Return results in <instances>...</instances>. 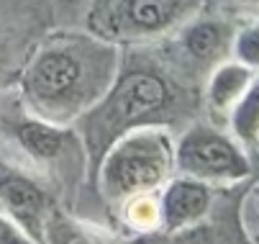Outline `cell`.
Here are the masks:
<instances>
[{
    "instance_id": "1",
    "label": "cell",
    "mask_w": 259,
    "mask_h": 244,
    "mask_svg": "<svg viewBox=\"0 0 259 244\" xmlns=\"http://www.w3.org/2000/svg\"><path fill=\"white\" fill-rule=\"evenodd\" d=\"M198 118H205L203 85L182 72L162 42L123 47L113 85L75 124L90 157V188L100 157L121 136L139 129L177 136Z\"/></svg>"
},
{
    "instance_id": "2",
    "label": "cell",
    "mask_w": 259,
    "mask_h": 244,
    "mask_svg": "<svg viewBox=\"0 0 259 244\" xmlns=\"http://www.w3.org/2000/svg\"><path fill=\"white\" fill-rule=\"evenodd\" d=\"M121 52L82 26H57L36 44L13 90L28 113L49 124L75 126L113 85Z\"/></svg>"
},
{
    "instance_id": "3",
    "label": "cell",
    "mask_w": 259,
    "mask_h": 244,
    "mask_svg": "<svg viewBox=\"0 0 259 244\" xmlns=\"http://www.w3.org/2000/svg\"><path fill=\"white\" fill-rule=\"evenodd\" d=\"M0 149L41 175L64 208L80 214L90 188V157L77 126H59L23 108L16 90H0Z\"/></svg>"
},
{
    "instance_id": "4",
    "label": "cell",
    "mask_w": 259,
    "mask_h": 244,
    "mask_svg": "<svg viewBox=\"0 0 259 244\" xmlns=\"http://www.w3.org/2000/svg\"><path fill=\"white\" fill-rule=\"evenodd\" d=\"M175 175V134L167 129H139L121 136L100 157L93 172V193L113 224V214L126 200L159 193Z\"/></svg>"
},
{
    "instance_id": "5",
    "label": "cell",
    "mask_w": 259,
    "mask_h": 244,
    "mask_svg": "<svg viewBox=\"0 0 259 244\" xmlns=\"http://www.w3.org/2000/svg\"><path fill=\"white\" fill-rule=\"evenodd\" d=\"M205 8V0H88L82 8V28L116 44H152Z\"/></svg>"
},
{
    "instance_id": "6",
    "label": "cell",
    "mask_w": 259,
    "mask_h": 244,
    "mask_svg": "<svg viewBox=\"0 0 259 244\" xmlns=\"http://www.w3.org/2000/svg\"><path fill=\"white\" fill-rule=\"evenodd\" d=\"M175 165L180 175L213 188H234L254 180V157L229 126L198 118L175 136Z\"/></svg>"
},
{
    "instance_id": "7",
    "label": "cell",
    "mask_w": 259,
    "mask_h": 244,
    "mask_svg": "<svg viewBox=\"0 0 259 244\" xmlns=\"http://www.w3.org/2000/svg\"><path fill=\"white\" fill-rule=\"evenodd\" d=\"M236 26V21L203 8L198 16H193L188 23H182L175 33L159 42L185 75L205 85L213 69L231 59Z\"/></svg>"
},
{
    "instance_id": "8",
    "label": "cell",
    "mask_w": 259,
    "mask_h": 244,
    "mask_svg": "<svg viewBox=\"0 0 259 244\" xmlns=\"http://www.w3.org/2000/svg\"><path fill=\"white\" fill-rule=\"evenodd\" d=\"M59 206L62 200L41 175L0 149V211L11 221H16L33 241L44 244L47 221Z\"/></svg>"
},
{
    "instance_id": "9",
    "label": "cell",
    "mask_w": 259,
    "mask_h": 244,
    "mask_svg": "<svg viewBox=\"0 0 259 244\" xmlns=\"http://www.w3.org/2000/svg\"><path fill=\"white\" fill-rule=\"evenodd\" d=\"M57 8L49 0H0V90L16 88L31 52L52 31Z\"/></svg>"
},
{
    "instance_id": "10",
    "label": "cell",
    "mask_w": 259,
    "mask_h": 244,
    "mask_svg": "<svg viewBox=\"0 0 259 244\" xmlns=\"http://www.w3.org/2000/svg\"><path fill=\"white\" fill-rule=\"evenodd\" d=\"M254 183V180H251ZM251 183L221 188L213 211L198 226L180 234H149L134 236L131 244H259L249 229V193Z\"/></svg>"
},
{
    "instance_id": "11",
    "label": "cell",
    "mask_w": 259,
    "mask_h": 244,
    "mask_svg": "<svg viewBox=\"0 0 259 244\" xmlns=\"http://www.w3.org/2000/svg\"><path fill=\"white\" fill-rule=\"evenodd\" d=\"M218 198V188L177 175L159 190V234H180L208 219Z\"/></svg>"
},
{
    "instance_id": "12",
    "label": "cell",
    "mask_w": 259,
    "mask_h": 244,
    "mask_svg": "<svg viewBox=\"0 0 259 244\" xmlns=\"http://www.w3.org/2000/svg\"><path fill=\"white\" fill-rule=\"evenodd\" d=\"M254 75H256L254 69L239 64L236 59H226L224 64H218L203 85L205 118L221 126H229V116L241 100V95L246 93V88L251 85Z\"/></svg>"
},
{
    "instance_id": "13",
    "label": "cell",
    "mask_w": 259,
    "mask_h": 244,
    "mask_svg": "<svg viewBox=\"0 0 259 244\" xmlns=\"http://www.w3.org/2000/svg\"><path fill=\"white\" fill-rule=\"evenodd\" d=\"M44 244H131L113 224L59 206L47 221Z\"/></svg>"
},
{
    "instance_id": "14",
    "label": "cell",
    "mask_w": 259,
    "mask_h": 244,
    "mask_svg": "<svg viewBox=\"0 0 259 244\" xmlns=\"http://www.w3.org/2000/svg\"><path fill=\"white\" fill-rule=\"evenodd\" d=\"M229 129L249 152L259 144V72L254 75L241 100L234 106L229 116Z\"/></svg>"
},
{
    "instance_id": "15",
    "label": "cell",
    "mask_w": 259,
    "mask_h": 244,
    "mask_svg": "<svg viewBox=\"0 0 259 244\" xmlns=\"http://www.w3.org/2000/svg\"><path fill=\"white\" fill-rule=\"evenodd\" d=\"M231 59L259 72V18H249L236 26L234 44H231Z\"/></svg>"
},
{
    "instance_id": "16",
    "label": "cell",
    "mask_w": 259,
    "mask_h": 244,
    "mask_svg": "<svg viewBox=\"0 0 259 244\" xmlns=\"http://www.w3.org/2000/svg\"><path fill=\"white\" fill-rule=\"evenodd\" d=\"M205 8L226 16L236 23L259 18V0H205Z\"/></svg>"
},
{
    "instance_id": "17",
    "label": "cell",
    "mask_w": 259,
    "mask_h": 244,
    "mask_svg": "<svg viewBox=\"0 0 259 244\" xmlns=\"http://www.w3.org/2000/svg\"><path fill=\"white\" fill-rule=\"evenodd\" d=\"M0 244H39V241H33L16 221H11L0 211Z\"/></svg>"
},
{
    "instance_id": "18",
    "label": "cell",
    "mask_w": 259,
    "mask_h": 244,
    "mask_svg": "<svg viewBox=\"0 0 259 244\" xmlns=\"http://www.w3.org/2000/svg\"><path fill=\"white\" fill-rule=\"evenodd\" d=\"M49 3L57 8V13H59V6H72V8H85V3L88 0H49Z\"/></svg>"
}]
</instances>
